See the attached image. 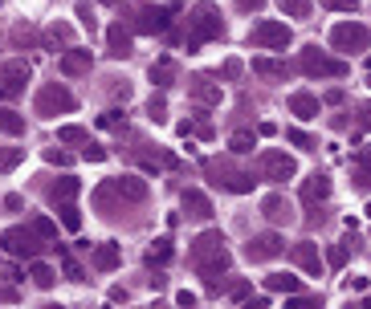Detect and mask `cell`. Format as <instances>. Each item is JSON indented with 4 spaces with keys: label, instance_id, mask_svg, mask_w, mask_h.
Returning a JSON list of instances; mask_svg holds the SVG:
<instances>
[{
    "label": "cell",
    "instance_id": "8992f818",
    "mask_svg": "<svg viewBox=\"0 0 371 309\" xmlns=\"http://www.w3.org/2000/svg\"><path fill=\"white\" fill-rule=\"evenodd\" d=\"M0 240H4L8 253H17V257H37V253H41V240H37L33 228H8Z\"/></svg>",
    "mask_w": 371,
    "mask_h": 309
},
{
    "label": "cell",
    "instance_id": "4dcf8cb0",
    "mask_svg": "<svg viewBox=\"0 0 371 309\" xmlns=\"http://www.w3.org/2000/svg\"><path fill=\"white\" fill-rule=\"evenodd\" d=\"M61 224H66L70 232H78V228H82V212H78L74 204H61Z\"/></svg>",
    "mask_w": 371,
    "mask_h": 309
},
{
    "label": "cell",
    "instance_id": "9a60e30c",
    "mask_svg": "<svg viewBox=\"0 0 371 309\" xmlns=\"http://www.w3.org/2000/svg\"><path fill=\"white\" fill-rule=\"evenodd\" d=\"M319 110H323V102H319L314 94H306V89L290 94V114H298V118H319Z\"/></svg>",
    "mask_w": 371,
    "mask_h": 309
},
{
    "label": "cell",
    "instance_id": "2e32d148",
    "mask_svg": "<svg viewBox=\"0 0 371 309\" xmlns=\"http://www.w3.org/2000/svg\"><path fill=\"white\" fill-rule=\"evenodd\" d=\"M184 212L192 216V220H208V216H212V204H208V195H204V191L188 187V191H184Z\"/></svg>",
    "mask_w": 371,
    "mask_h": 309
},
{
    "label": "cell",
    "instance_id": "ab89813d",
    "mask_svg": "<svg viewBox=\"0 0 371 309\" xmlns=\"http://www.w3.org/2000/svg\"><path fill=\"white\" fill-rule=\"evenodd\" d=\"M82 159H86V163H102V159H106V151H102V147H94V142H86V147H82Z\"/></svg>",
    "mask_w": 371,
    "mask_h": 309
},
{
    "label": "cell",
    "instance_id": "6f0895ef",
    "mask_svg": "<svg viewBox=\"0 0 371 309\" xmlns=\"http://www.w3.org/2000/svg\"><path fill=\"white\" fill-rule=\"evenodd\" d=\"M363 309H371V301H368V306H363Z\"/></svg>",
    "mask_w": 371,
    "mask_h": 309
},
{
    "label": "cell",
    "instance_id": "1f68e13d",
    "mask_svg": "<svg viewBox=\"0 0 371 309\" xmlns=\"http://www.w3.org/2000/svg\"><path fill=\"white\" fill-rule=\"evenodd\" d=\"M49 45H70V37H74V29L70 25H49Z\"/></svg>",
    "mask_w": 371,
    "mask_h": 309
},
{
    "label": "cell",
    "instance_id": "ba28073f",
    "mask_svg": "<svg viewBox=\"0 0 371 309\" xmlns=\"http://www.w3.org/2000/svg\"><path fill=\"white\" fill-rule=\"evenodd\" d=\"M281 248H285V240H281L278 232H261V236L249 240L245 257H249V261H274V257H281Z\"/></svg>",
    "mask_w": 371,
    "mask_h": 309
},
{
    "label": "cell",
    "instance_id": "9c48e42d",
    "mask_svg": "<svg viewBox=\"0 0 371 309\" xmlns=\"http://www.w3.org/2000/svg\"><path fill=\"white\" fill-rule=\"evenodd\" d=\"M261 175L281 183V179H294L298 175V167H294V159L290 155H281V151H270V155H261Z\"/></svg>",
    "mask_w": 371,
    "mask_h": 309
},
{
    "label": "cell",
    "instance_id": "11a10c76",
    "mask_svg": "<svg viewBox=\"0 0 371 309\" xmlns=\"http://www.w3.org/2000/svg\"><path fill=\"white\" fill-rule=\"evenodd\" d=\"M368 86H371V74H368Z\"/></svg>",
    "mask_w": 371,
    "mask_h": 309
},
{
    "label": "cell",
    "instance_id": "603a6c76",
    "mask_svg": "<svg viewBox=\"0 0 371 309\" xmlns=\"http://www.w3.org/2000/svg\"><path fill=\"white\" fill-rule=\"evenodd\" d=\"M29 277H33V285H37V289H53V281H57V273H53L49 265H41V261H33V265H29Z\"/></svg>",
    "mask_w": 371,
    "mask_h": 309
},
{
    "label": "cell",
    "instance_id": "4316f807",
    "mask_svg": "<svg viewBox=\"0 0 371 309\" xmlns=\"http://www.w3.org/2000/svg\"><path fill=\"white\" fill-rule=\"evenodd\" d=\"M253 74H261V78H285V61H270V57H257V61H253Z\"/></svg>",
    "mask_w": 371,
    "mask_h": 309
},
{
    "label": "cell",
    "instance_id": "ffe728a7",
    "mask_svg": "<svg viewBox=\"0 0 371 309\" xmlns=\"http://www.w3.org/2000/svg\"><path fill=\"white\" fill-rule=\"evenodd\" d=\"M326 195H330V179H326V175H310L306 183H302V200H306V204L326 200Z\"/></svg>",
    "mask_w": 371,
    "mask_h": 309
},
{
    "label": "cell",
    "instance_id": "9f6ffc18",
    "mask_svg": "<svg viewBox=\"0 0 371 309\" xmlns=\"http://www.w3.org/2000/svg\"><path fill=\"white\" fill-rule=\"evenodd\" d=\"M368 216H371V204H368Z\"/></svg>",
    "mask_w": 371,
    "mask_h": 309
},
{
    "label": "cell",
    "instance_id": "83f0119b",
    "mask_svg": "<svg viewBox=\"0 0 371 309\" xmlns=\"http://www.w3.org/2000/svg\"><path fill=\"white\" fill-rule=\"evenodd\" d=\"M278 8L285 12V17H310V0H278Z\"/></svg>",
    "mask_w": 371,
    "mask_h": 309
},
{
    "label": "cell",
    "instance_id": "f907efd6",
    "mask_svg": "<svg viewBox=\"0 0 371 309\" xmlns=\"http://www.w3.org/2000/svg\"><path fill=\"white\" fill-rule=\"evenodd\" d=\"M241 74V61H225V78H237Z\"/></svg>",
    "mask_w": 371,
    "mask_h": 309
},
{
    "label": "cell",
    "instance_id": "7a4b0ae2",
    "mask_svg": "<svg viewBox=\"0 0 371 309\" xmlns=\"http://www.w3.org/2000/svg\"><path fill=\"white\" fill-rule=\"evenodd\" d=\"M330 45H334L339 53H359V49L371 45V33L363 25H355V21H343V25L330 29Z\"/></svg>",
    "mask_w": 371,
    "mask_h": 309
},
{
    "label": "cell",
    "instance_id": "d6986e66",
    "mask_svg": "<svg viewBox=\"0 0 371 309\" xmlns=\"http://www.w3.org/2000/svg\"><path fill=\"white\" fill-rule=\"evenodd\" d=\"M78 179H61V183H53L46 195H49V204H74V195H78Z\"/></svg>",
    "mask_w": 371,
    "mask_h": 309
},
{
    "label": "cell",
    "instance_id": "e575fe53",
    "mask_svg": "<svg viewBox=\"0 0 371 309\" xmlns=\"http://www.w3.org/2000/svg\"><path fill=\"white\" fill-rule=\"evenodd\" d=\"M323 8H334V12H359V0H319Z\"/></svg>",
    "mask_w": 371,
    "mask_h": 309
},
{
    "label": "cell",
    "instance_id": "7c38bea8",
    "mask_svg": "<svg viewBox=\"0 0 371 309\" xmlns=\"http://www.w3.org/2000/svg\"><path fill=\"white\" fill-rule=\"evenodd\" d=\"M25 78H29V65L25 61H8L0 70V94H17V89L25 86Z\"/></svg>",
    "mask_w": 371,
    "mask_h": 309
},
{
    "label": "cell",
    "instance_id": "3957f363",
    "mask_svg": "<svg viewBox=\"0 0 371 309\" xmlns=\"http://www.w3.org/2000/svg\"><path fill=\"white\" fill-rule=\"evenodd\" d=\"M249 45H257V49H285V45H294V33H290V25H281V21H261V25L249 33Z\"/></svg>",
    "mask_w": 371,
    "mask_h": 309
},
{
    "label": "cell",
    "instance_id": "7bdbcfd3",
    "mask_svg": "<svg viewBox=\"0 0 371 309\" xmlns=\"http://www.w3.org/2000/svg\"><path fill=\"white\" fill-rule=\"evenodd\" d=\"M78 17H82V25L94 33V8H90V4H78Z\"/></svg>",
    "mask_w": 371,
    "mask_h": 309
},
{
    "label": "cell",
    "instance_id": "8fae6325",
    "mask_svg": "<svg viewBox=\"0 0 371 309\" xmlns=\"http://www.w3.org/2000/svg\"><path fill=\"white\" fill-rule=\"evenodd\" d=\"M188 89H192V98H196L200 106H217V102H221V86H217L208 74H196V78L188 82Z\"/></svg>",
    "mask_w": 371,
    "mask_h": 309
},
{
    "label": "cell",
    "instance_id": "681fc988",
    "mask_svg": "<svg viewBox=\"0 0 371 309\" xmlns=\"http://www.w3.org/2000/svg\"><path fill=\"white\" fill-rule=\"evenodd\" d=\"M66 277H70V281H82V268L74 265V261H66Z\"/></svg>",
    "mask_w": 371,
    "mask_h": 309
},
{
    "label": "cell",
    "instance_id": "7dc6e473",
    "mask_svg": "<svg viewBox=\"0 0 371 309\" xmlns=\"http://www.w3.org/2000/svg\"><path fill=\"white\" fill-rule=\"evenodd\" d=\"M319 306H323V301H319V297H310V301H290L285 309H319Z\"/></svg>",
    "mask_w": 371,
    "mask_h": 309
},
{
    "label": "cell",
    "instance_id": "f6af8a7d",
    "mask_svg": "<svg viewBox=\"0 0 371 309\" xmlns=\"http://www.w3.org/2000/svg\"><path fill=\"white\" fill-rule=\"evenodd\" d=\"M241 309H270V297H249V301H241Z\"/></svg>",
    "mask_w": 371,
    "mask_h": 309
},
{
    "label": "cell",
    "instance_id": "ac0fdd59",
    "mask_svg": "<svg viewBox=\"0 0 371 309\" xmlns=\"http://www.w3.org/2000/svg\"><path fill=\"white\" fill-rule=\"evenodd\" d=\"M261 212H265V220H274V224H290V220H294V216H290V204H285L281 195H265Z\"/></svg>",
    "mask_w": 371,
    "mask_h": 309
},
{
    "label": "cell",
    "instance_id": "277c9868",
    "mask_svg": "<svg viewBox=\"0 0 371 309\" xmlns=\"http://www.w3.org/2000/svg\"><path fill=\"white\" fill-rule=\"evenodd\" d=\"M302 70H306L310 78H343V74H347V61L326 57L319 49H306V53H302Z\"/></svg>",
    "mask_w": 371,
    "mask_h": 309
},
{
    "label": "cell",
    "instance_id": "5bb4252c",
    "mask_svg": "<svg viewBox=\"0 0 371 309\" xmlns=\"http://www.w3.org/2000/svg\"><path fill=\"white\" fill-rule=\"evenodd\" d=\"M61 74H70V78L90 74V49H66L61 53Z\"/></svg>",
    "mask_w": 371,
    "mask_h": 309
},
{
    "label": "cell",
    "instance_id": "d6a6232c",
    "mask_svg": "<svg viewBox=\"0 0 371 309\" xmlns=\"http://www.w3.org/2000/svg\"><path fill=\"white\" fill-rule=\"evenodd\" d=\"M33 232H37L41 240H57V224L46 220V216H37V220H33Z\"/></svg>",
    "mask_w": 371,
    "mask_h": 309
},
{
    "label": "cell",
    "instance_id": "44dd1931",
    "mask_svg": "<svg viewBox=\"0 0 371 309\" xmlns=\"http://www.w3.org/2000/svg\"><path fill=\"white\" fill-rule=\"evenodd\" d=\"M265 289H270V293H298L302 281L290 277V273H270V277H265Z\"/></svg>",
    "mask_w": 371,
    "mask_h": 309
},
{
    "label": "cell",
    "instance_id": "30bf717a",
    "mask_svg": "<svg viewBox=\"0 0 371 309\" xmlns=\"http://www.w3.org/2000/svg\"><path fill=\"white\" fill-rule=\"evenodd\" d=\"M102 191H106V195H123V200H131V204H143V200H147V183H143V179H135V175L110 179Z\"/></svg>",
    "mask_w": 371,
    "mask_h": 309
},
{
    "label": "cell",
    "instance_id": "4fadbf2b",
    "mask_svg": "<svg viewBox=\"0 0 371 309\" xmlns=\"http://www.w3.org/2000/svg\"><path fill=\"white\" fill-rule=\"evenodd\" d=\"M290 257H294V265L306 268L310 277H319V273H323V257H319V248H314L310 240H306V244H294V253H290Z\"/></svg>",
    "mask_w": 371,
    "mask_h": 309
},
{
    "label": "cell",
    "instance_id": "f546056e",
    "mask_svg": "<svg viewBox=\"0 0 371 309\" xmlns=\"http://www.w3.org/2000/svg\"><path fill=\"white\" fill-rule=\"evenodd\" d=\"M57 138H61V142H74V147H78V142H82V147L90 142V134L82 131V127H61V131H57Z\"/></svg>",
    "mask_w": 371,
    "mask_h": 309
},
{
    "label": "cell",
    "instance_id": "8d00e7d4",
    "mask_svg": "<svg viewBox=\"0 0 371 309\" xmlns=\"http://www.w3.org/2000/svg\"><path fill=\"white\" fill-rule=\"evenodd\" d=\"M98 127H106V131H119V127H127V118H123L119 110H110V114H102V118H98Z\"/></svg>",
    "mask_w": 371,
    "mask_h": 309
},
{
    "label": "cell",
    "instance_id": "7402d4cb",
    "mask_svg": "<svg viewBox=\"0 0 371 309\" xmlns=\"http://www.w3.org/2000/svg\"><path fill=\"white\" fill-rule=\"evenodd\" d=\"M94 268H102V273L119 268V244H98L94 248Z\"/></svg>",
    "mask_w": 371,
    "mask_h": 309
},
{
    "label": "cell",
    "instance_id": "f35d334b",
    "mask_svg": "<svg viewBox=\"0 0 371 309\" xmlns=\"http://www.w3.org/2000/svg\"><path fill=\"white\" fill-rule=\"evenodd\" d=\"M147 114H151V122H163V114H168L163 98H151V102H147Z\"/></svg>",
    "mask_w": 371,
    "mask_h": 309
},
{
    "label": "cell",
    "instance_id": "d590c367",
    "mask_svg": "<svg viewBox=\"0 0 371 309\" xmlns=\"http://www.w3.org/2000/svg\"><path fill=\"white\" fill-rule=\"evenodd\" d=\"M326 265H330V268H343V265H347V244H334V248L326 253Z\"/></svg>",
    "mask_w": 371,
    "mask_h": 309
},
{
    "label": "cell",
    "instance_id": "b9f144b4",
    "mask_svg": "<svg viewBox=\"0 0 371 309\" xmlns=\"http://www.w3.org/2000/svg\"><path fill=\"white\" fill-rule=\"evenodd\" d=\"M176 306H180V309H196V293H192V289H180V293H176Z\"/></svg>",
    "mask_w": 371,
    "mask_h": 309
},
{
    "label": "cell",
    "instance_id": "6da1fadb",
    "mask_svg": "<svg viewBox=\"0 0 371 309\" xmlns=\"http://www.w3.org/2000/svg\"><path fill=\"white\" fill-rule=\"evenodd\" d=\"M192 37H188V53H196L204 41H221L225 37V25H221V12H217V4H196L192 8Z\"/></svg>",
    "mask_w": 371,
    "mask_h": 309
},
{
    "label": "cell",
    "instance_id": "e0dca14e",
    "mask_svg": "<svg viewBox=\"0 0 371 309\" xmlns=\"http://www.w3.org/2000/svg\"><path fill=\"white\" fill-rule=\"evenodd\" d=\"M106 45H110V57H131V33L123 25H110L106 29Z\"/></svg>",
    "mask_w": 371,
    "mask_h": 309
},
{
    "label": "cell",
    "instance_id": "c3c4849f",
    "mask_svg": "<svg viewBox=\"0 0 371 309\" xmlns=\"http://www.w3.org/2000/svg\"><path fill=\"white\" fill-rule=\"evenodd\" d=\"M245 293H249V285H245V281H237V285H232V301H245Z\"/></svg>",
    "mask_w": 371,
    "mask_h": 309
},
{
    "label": "cell",
    "instance_id": "52a82bcc",
    "mask_svg": "<svg viewBox=\"0 0 371 309\" xmlns=\"http://www.w3.org/2000/svg\"><path fill=\"white\" fill-rule=\"evenodd\" d=\"M172 17H176V8H155V4H139V21H135V29H139V33H168Z\"/></svg>",
    "mask_w": 371,
    "mask_h": 309
},
{
    "label": "cell",
    "instance_id": "74e56055",
    "mask_svg": "<svg viewBox=\"0 0 371 309\" xmlns=\"http://www.w3.org/2000/svg\"><path fill=\"white\" fill-rule=\"evenodd\" d=\"M21 159H25V151H21V147H17V151H4V155H0V171H12Z\"/></svg>",
    "mask_w": 371,
    "mask_h": 309
},
{
    "label": "cell",
    "instance_id": "f5cc1de1",
    "mask_svg": "<svg viewBox=\"0 0 371 309\" xmlns=\"http://www.w3.org/2000/svg\"><path fill=\"white\" fill-rule=\"evenodd\" d=\"M363 171H368V175H371V151H368V155H363Z\"/></svg>",
    "mask_w": 371,
    "mask_h": 309
},
{
    "label": "cell",
    "instance_id": "5b68a950",
    "mask_svg": "<svg viewBox=\"0 0 371 309\" xmlns=\"http://www.w3.org/2000/svg\"><path fill=\"white\" fill-rule=\"evenodd\" d=\"M74 106H78V102H74V94H70L66 86H57V82L37 94V114H41V118H53L57 110L66 114V110H74Z\"/></svg>",
    "mask_w": 371,
    "mask_h": 309
},
{
    "label": "cell",
    "instance_id": "f1b7e54d",
    "mask_svg": "<svg viewBox=\"0 0 371 309\" xmlns=\"http://www.w3.org/2000/svg\"><path fill=\"white\" fill-rule=\"evenodd\" d=\"M253 147H257V134L253 131H237L232 134V151H237V155H249Z\"/></svg>",
    "mask_w": 371,
    "mask_h": 309
},
{
    "label": "cell",
    "instance_id": "bcb514c9",
    "mask_svg": "<svg viewBox=\"0 0 371 309\" xmlns=\"http://www.w3.org/2000/svg\"><path fill=\"white\" fill-rule=\"evenodd\" d=\"M347 289H355V293H363V289H368V277H347Z\"/></svg>",
    "mask_w": 371,
    "mask_h": 309
},
{
    "label": "cell",
    "instance_id": "816d5d0a",
    "mask_svg": "<svg viewBox=\"0 0 371 309\" xmlns=\"http://www.w3.org/2000/svg\"><path fill=\"white\" fill-rule=\"evenodd\" d=\"M363 127H371V106H363Z\"/></svg>",
    "mask_w": 371,
    "mask_h": 309
},
{
    "label": "cell",
    "instance_id": "d4e9b609",
    "mask_svg": "<svg viewBox=\"0 0 371 309\" xmlns=\"http://www.w3.org/2000/svg\"><path fill=\"white\" fill-rule=\"evenodd\" d=\"M168 261H172V240L163 236V240H155L147 248V265H168Z\"/></svg>",
    "mask_w": 371,
    "mask_h": 309
},
{
    "label": "cell",
    "instance_id": "ee69618b",
    "mask_svg": "<svg viewBox=\"0 0 371 309\" xmlns=\"http://www.w3.org/2000/svg\"><path fill=\"white\" fill-rule=\"evenodd\" d=\"M237 8H241V12H261L265 0H237Z\"/></svg>",
    "mask_w": 371,
    "mask_h": 309
},
{
    "label": "cell",
    "instance_id": "db71d44e",
    "mask_svg": "<svg viewBox=\"0 0 371 309\" xmlns=\"http://www.w3.org/2000/svg\"><path fill=\"white\" fill-rule=\"evenodd\" d=\"M46 309H66V306H46Z\"/></svg>",
    "mask_w": 371,
    "mask_h": 309
},
{
    "label": "cell",
    "instance_id": "484cf974",
    "mask_svg": "<svg viewBox=\"0 0 371 309\" xmlns=\"http://www.w3.org/2000/svg\"><path fill=\"white\" fill-rule=\"evenodd\" d=\"M0 134H25V118L17 114V110H0Z\"/></svg>",
    "mask_w": 371,
    "mask_h": 309
},
{
    "label": "cell",
    "instance_id": "60d3db41",
    "mask_svg": "<svg viewBox=\"0 0 371 309\" xmlns=\"http://www.w3.org/2000/svg\"><path fill=\"white\" fill-rule=\"evenodd\" d=\"M46 159L53 163V167H70V155H66V151H57V147H49V151H46Z\"/></svg>",
    "mask_w": 371,
    "mask_h": 309
},
{
    "label": "cell",
    "instance_id": "cb8c5ba5",
    "mask_svg": "<svg viewBox=\"0 0 371 309\" xmlns=\"http://www.w3.org/2000/svg\"><path fill=\"white\" fill-rule=\"evenodd\" d=\"M172 78H176V61L163 57V61L151 65V82H155V86H172Z\"/></svg>",
    "mask_w": 371,
    "mask_h": 309
},
{
    "label": "cell",
    "instance_id": "836d02e7",
    "mask_svg": "<svg viewBox=\"0 0 371 309\" xmlns=\"http://www.w3.org/2000/svg\"><path fill=\"white\" fill-rule=\"evenodd\" d=\"M285 138H290L298 151H314V138H310L306 131H285Z\"/></svg>",
    "mask_w": 371,
    "mask_h": 309
}]
</instances>
